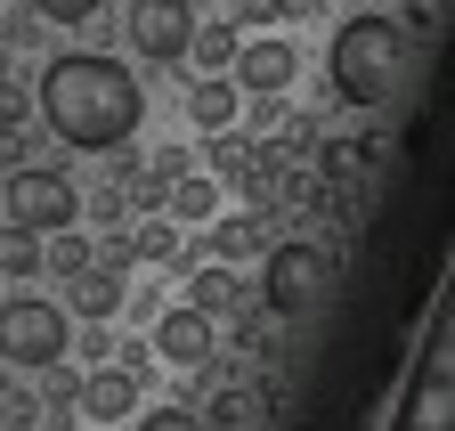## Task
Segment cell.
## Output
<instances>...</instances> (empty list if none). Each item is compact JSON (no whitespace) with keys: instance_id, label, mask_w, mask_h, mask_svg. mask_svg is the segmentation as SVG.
<instances>
[{"instance_id":"6da1fadb","label":"cell","mask_w":455,"mask_h":431,"mask_svg":"<svg viewBox=\"0 0 455 431\" xmlns=\"http://www.w3.org/2000/svg\"><path fill=\"white\" fill-rule=\"evenodd\" d=\"M147 115V90L123 58H98V49H66V58H49L41 66V123L82 147V155H114V147H131Z\"/></svg>"},{"instance_id":"7a4b0ae2","label":"cell","mask_w":455,"mask_h":431,"mask_svg":"<svg viewBox=\"0 0 455 431\" xmlns=\"http://www.w3.org/2000/svg\"><path fill=\"white\" fill-rule=\"evenodd\" d=\"M325 74H333V98L366 106V115H374V106H398V98H415V82H423V33H407L382 9L341 17L333 49H325Z\"/></svg>"},{"instance_id":"3957f363","label":"cell","mask_w":455,"mask_h":431,"mask_svg":"<svg viewBox=\"0 0 455 431\" xmlns=\"http://www.w3.org/2000/svg\"><path fill=\"white\" fill-rule=\"evenodd\" d=\"M333 293V252L325 244H268L260 252V301L268 317H309Z\"/></svg>"},{"instance_id":"277c9868","label":"cell","mask_w":455,"mask_h":431,"mask_svg":"<svg viewBox=\"0 0 455 431\" xmlns=\"http://www.w3.org/2000/svg\"><path fill=\"white\" fill-rule=\"evenodd\" d=\"M66 342H74V326H66V309L57 301H41V293H9L0 301V358L9 366H49V358H66Z\"/></svg>"},{"instance_id":"5b68a950","label":"cell","mask_w":455,"mask_h":431,"mask_svg":"<svg viewBox=\"0 0 455 431\" xmlns=\"http://www.w3.org/2000/svg\"><path fill=\"white\" fill-rule=\"evenodd\" d=\"M0 212H9V228H33V236H57L82 220V188L49 164H25L9 188H0Z\"/></svg>"},{"instance_id":"8992f818","label":"cell","mask_w":455,"mask_h":431,"mask_svg":"<svg viewBox=\"0 0 455 431\" xmlns=\"http://www.w3.org/2000/svg\"><path fill=\"white\" fill-rule=\"evenodd\" d=\"M228 82H236L244 98H284L301 82V58L284 33H260V41H236V58H228Z\"/></svg>"},{"instance_id":"52a82bcc","label":"cell","mask_w":455,"mask_h":431,"mask_svg":"<svg viewBox=\"0 0 455 431\" xmlns=\"http://www.w3.org/2000/svg\"><path fill=\"white\" fill-rule=\"evenodd\" d=\"M188 33H196L188 0H131V49H139L147 66H180L188 58Z\"/></svg>"},{"instance_id":"ba28073f","label":"cell","mask_w":455,"mask_h":431,"mask_svg":"<svg viewBox=\"0 0 455 431\" xmlns=\"http://www.w3.org/2000/svg\"><path fill=\"white\" fill-rule=\"evenodd\" d=\"M147 350H155L163 366H180V374H196V366H212V358H220V326H212L204 309H188V301H180V309H163V317H155V334H147Z\"/></svg>"},{"instance_id":"9c48e42d","label":"cell","mask_w":455,"mask_h":431,"mask_svg":"<svg viewBox=\"0 0 455 431\" xmlns=\"http://www.w3.org/2000/svg\"><path fill=\"white\" fill-rule=\"evenodd\" d=\"M74 415H82V423H123V415H139V383H131L114 358H98L82 383H74Z\"/></svg>"},{"instance_id":"30bf717a","label":"cell","mask_w":455,"mask_h":431,"mask_svg":"<svg viewBox=\"0 0 455 431\" xmlns=\"http://www.w3.org/2000/svg\"><path fill=\"white\" fill-rule=\"evenodd\" d=\"M188 309H204L212 326H220V317H236V309H244V277H236V260H204L196 277H188Z\"/></svg>"},{"instance_id":"8fae6325","label":"cell","mask_w":455,"mask_h":431,"mask_svg":"<svg viewBox=\"0 0 455 431\" xmlns=\"http://www.w3.org/2000/svg\"><path fill=\"white\" fill-rule=\"evenodd\" d=\"M163 220H171V228H204V220H220V180L180 172V180L163 188Z\"/></svg>"},{"instance_id":"7c38bea8","label":"cell","mask_w":455,"mask_h":431,"mask_svg":"<svg viewBox=\"0 0 455 431\" xmlns=\"http://www.w3.org/2000/svg\"><path fill=\"white\" fill-rule=\"evenodd\" d=\"M236 115H244V90L228 82V74H204V82L188 90V123H196V131H236Z\"/></svg>"},{"instance_id":"4fadbf2b","label":"cell","mask_w":455,"mask_h":431,"mask_svg":"<svg viewBox=\"0 0 455 431\" xmlns=\"http://www.w3.org/2000/svg\"><path fill=\"white\" fill-rule=\"evenodd\" d=\"M66 285H74L66 301H74L82 317H123V293H131V285H123V268H98V260H90V268H74Z\"/></svg>"},{"instance_id":"5bb4252c","label":"cell","mask_w":455,"mask_h":431,"mask_svg":"<svg viewBox=\"0 0 455 431\" xmlns=\"http://www.w3.org/2000/svg\"><path fill=\"white\" fill-rule=\"evenodd\" d=\"M204 228H212V260H252V252L276 244L260 212H228V220H204Z\"/></svg>"},{"instance_id":"9a60e30c","label":"cell","mask_w":455,"mask_h":431,"mask_svg":"<svg viewBox=\"0 0 455 431\" xmlns=\"http://www.w3.org/2000/svg\"><path fill=\"white\" fill-rule=\"evenodd\" d=\"M236 41H244V25H236V17H228V25H196V33H188V58H180V66L228 74V58H236Z\"/></svg>"},{"instance_id":"2e32d148","label":"cell","mask_w":455,"mask_h":431,"mask_svg":"<svg viewBox=\"0 0 455 431\" xmlns=\"http://www.w3.org/2000/svg\"><path fill=\"white\" fill-rule=\"evenodd\" d=\"M447 407H455V391H447V366H431V383L407 399V431H447Z\"/></svg>"},{"instance_id":"e0dca14e","label":"cell","mask_w":455,"mask_h":431,"mask_svg":"<svg viewBox=\"0 0 455 431\" xmlns=\"http://www.w3.org/2000/svg\"><path fill=\"white\" fill-rule=\"evenodd\" d=\"M0 277H41V236L33 228H0Z\"/></svg>"},{"instance_id":"ac0fdd59","label":"cell","mask_w":455,"mask_h":431,"mask_svg":"<svg viewBox=\"0 0 455 431\" xmlns=\"http://www.w3.org/2000/svg\"><path fill=\"white\" fill-rule=\"evenodd\" d=\"M204 164H212V180H244V172H252V139H236V131H212Z\"/></svg>"},{"instance_id":"d6986e66","label":"cell","mask_w":455,"mask_h":431,"mask_svg":"<svg viewBox=\"0 0 455 431\" xmlns=\"http://www.w3.org/2000/svg\"><path fill=\"white\" fill-rule=\"evenodd\" d=\"M131 260H180V228H171L163 212H155V220L131 236Z\"/></svg>"},{"instance_id":"ffe728a7","label":"cell","mask_w":455,"mask_h":431,"mask_svg":"<svg viewBox=\"0 0 455 431\" xmlns=\"http://www.w3.org/2000/svg\"><path fill=\"white\" fill-rule=\"evenodd\" d=\"M317 164H325L333 180H358V172L374 164V147H350V139H317Z\"/></svg>"},{"instance_id":"44dd1931","label":"cell","mask_w":455,"mask_h":431,"mask_svg":"<svg viewBox=\"0 0 455 431\" xmlns=\"http://www.w3.org/2000/svg\"><path fill=\"white\" fill-rule=\"evenodd\" d=\"M212 423H220V431H244V423H260V399H252V391H220V399H212Z\"/></svg>"},{"instance_id":"7402d4cb","label":"cell","mask_w":455,"mask_h":431,"mask_svg":"<svg viewBox=\"0 0 455 431\" xmlns=\"http://www.w3.org/2000/svg\"><path fill=\"white\" fill-rule=\"evenodd\" d=\"M309 0H236V25H293Z\"/></svg>"},{"instance_id":"603a6c76","label":"cell","mask_w":455,"mask_h":431,"mask_svg":"<svg viewBox=\"0 0 455 431\" xmlns=\"http://www.w3.org/2000/svg\"><path fill=\"white\" fill-rule=\"evenodd\" d=\"M25 9H33V17H49V25H90L106 0H25Z\"/></svg>"},{"instance_id":"cb8c5ba5","label":"cell","mask_w":455,"mask_h":431,"mask_svg":"<svg viewBox=\"0 0 455 431\" xmlns=\"http://www.w3.org/2000/svg\"><path fill=\"white\" fill-rule=\"evenodd\" d=\"M25 115H33V90L0 74V131H25Z\"/></svg>"},{"instance_id":"d4e9b609","label":"cell","mask_w":455,"mask_h":431,"mask_svg":"<svg viewBox=\"0 0 455 431\" xmlns=\"http://www.w3.org/2000/svg\"><path fill=\"white\" fill-rule=\"evenodd\" d=\"M439 17H447L439 0H407V9H398V25H407V33H423V41L439 33Z\"/></svg>"},{"instance_id":"484cf974","label":"cell","mask_w":455,"mask_h":431,"mask_svg":"<svg viewBox=\"0 0 455 431\" xmlns=\"http://www.w3.org/2000/svg\"><path fill=\"white\" fill-rule=\"evenodd\" d=\"M139 431H204V423H196L188 407H147V415H139Z\"/></svg>"},{"instance_id":"4316f807","label":"cell","mask_w":455,"mask_h":431,"mask_svg":"<svg viewBox=\"0 0 455 431\" xmlns=\"http://www.w3.org/2000/svg\"><path fill=\"white\" fill-rule=\"evenodd\" d=\"M244 123H252V131H276V123H284V98H252Z\"/></svg>"},{"instance_id":"83f0119b","label":"cell","mask_w":455,"mask_h":431,"mask_svg":"<svg viewBox=\"0 0 455 431\" xmlns=\"http://www.w3.org/2000/svg\"><path fill=\"white\" fill-rule=\"evenodd\" d=\"M284 147H293V155H309V147H317V123H309V115H293V131H284Z\"/></svg>"},{"instance_id":"f1b7e54d","label":"cell","mask_w":455,"mask_h":431,"mask_svg":"<svg viewBox=\"0 0 455 431\" xmlns=\"http://www.w3.org/2000/svg\"><path fill=\"white\" fill-rule=\"evenodd\" d=\"M188 9H212V0H188Z\"/></svg>"},{"instance_id":"f546056e","label":"cell","mask_w":455,"mask_h":431,"mask_svg":"<svg viewBox=\"0 0 455 431\" xmlns=\"http://www.w3.org/2000/svg\"><path fill=\"white\" fill-rule=\"evenodd\" d=\"M98 431H106V423H98Z\"/></svg>"}]
</instances>
